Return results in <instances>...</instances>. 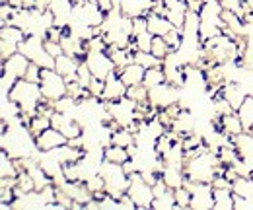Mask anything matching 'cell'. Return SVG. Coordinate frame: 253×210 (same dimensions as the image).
<instances>
[{
  "mask_svg": "<svg viewBox=\"0 0 253 210\" xmlns=\"http://www.w3.org/2000/svg\"><path fill=\"white\" fill-rule=\"evenodd\" d=\"M22 111V121L28 125L30 119L39 111V105L45 101L43 99V91H41V86L37 82H30L26 78H20L16 80L14 88L10 90V95H8Z\"/></svg>",
  "mask_w": 253,
  "mask_h": 210,
  "instance_id": "cell-1",
  "label": "cell"
},
{
  "mask_svg": "<svg viewBox=\"0 0 253 210\" xmlns=\"http://www.w3.org/2000/svg\"><path fill=\"white\" fill-rule=\"evenodd\" d=\"M201 24H199V35H201V43L222 35L226 31V24L222 20V6L218 0H211L205 2L203 10L199 12Z\"/></svg>",
  "mask_w": 253,
  "mask_h": 210,
  "instance_id": "cell-2",
  "label": "cell"
},
{
  "mask_svg": "<svg viewBox=\"0 0 253 210\" xmlns=\"http://www.w3.org/2000/svg\"><path fill=\"white\" fill-rule=\"evenodd\" d=\"M99 175L105 181V191L111 197L119 199V197H123L126 193L130 179H128V173L125 171L123 164H113V162L103 160L101 168H99Z\"/></svg>",
  "mask_w": 253,
  "mask_h": 210,
  "instance_id": "cell-3",
  "label": "cell"
},
{
  "mask_svg": "<svg viewBox=\"0 0 253 210\" xmlns=\"http://www.w3.org/2000/svg\"><path fill=\"white\" fill-rule=\"evenodd\" d=\"M20 53L26 55L32 62L39 64L41 68H55L57 59L53 55H49V51L45 47V37L43 35H28L20 43Z\"/></svg>",
  "mask_w": 253,
  "mask_h": 210,
  "instance_id": "cell-4",
  "label": "cell"
},
{
  "mask_svg": "<svg viewBox=\"0 0 253 210\" xmlns=\"http://www.w3.org/2000/svg\"><path fill=\"white\" fill-rule=\"evenodd\" d=\"M41 91H43V99L53 103L57 99H61L63 95H66V78H64L61 72H57L55 68H43L41 72Z\"/></svg>",
  "mask_w": 253,
  "mask_h": 210,
  "instance_id": "cell-5",
  "label": "cell"
},
{
  "mask_svg": "<svg viewBox=\"0 0 253 210\" xmlns=\"http://www.w3.org/2000/svg\"><path fill=\"white\" fill-rule=\"evenodd\" d=\"M128 189H126V195L134 201L136 209H152V203H154V191H152V185L146 183L140 171H134L128 175Z\"/></svg>",
  "mask_w": 253,
  "mask_h": 210,
  "instance_id": "cell-6",
  "label": "cell"
},
{
  "mask_svg": "<svg viewBox=\"0 0 253 210\" xmlns=\"http://www.w3.org/2000/svg\"><path fill=\"white\" fill-rule=\"evenodd\" d=\"M105 103H107V111L111 115V121H115L119 126H132L136 123L138 103L134 99H130L128 95L117 99V101H105Z\"/></svg>",
  "mask_w": 253,
  "mask_h": 210,
  "instance_id": "cell-7",
  "label": "cell"
},
{
  "mask_svg": "<svg viewBox=\"0 0 253 210\" xmlns=\"http://www.w3.org/2000/svg\"><path fill=\"white\" fill-rule=\"evenodd\" d=\"M185 187L191 191V209H214V187H212V183H195V181L187 179L185 181Z\"/></svg>",
  "mask_w": 253,
  "mask_h": 210,
  "instance_id": "cell-8",
  "label": "cell"
},
{
  "mask_svg": "<svg viewBox=\"0 0 253 210\" xmlns=\"http://www.w3.org/2000/svg\"><path fill=\"white\" fill-rule=\"evenodd\" d=\"M84 62L88 64V68L92 70L95 78H101V80H105L109 74L117 72V66L111 60L107 51H88L84 57Z\"/></svg>",
  "mask_w": 253,
  "mask_h": 210,
  "instance_id": "cell-9",
  "label": "cell"
},
{
  "mask_svg": "<svg viewBox=\"0 0 253 210\" xmlns=\"http://www.w3.org/2000/svg\"><path fill=\"white\" fill-rule=\"evenodd\" d=\"M181 99V88L173 86L169 82H164L156 88H150V105L156 109H166L169 105L179 103Z\"/></svg>",
  "mask_w": 253,
  "mask_h": 210,
  "instance_id": "cell-10",
  "label": "cell"
},
{
  "mask_svg": "<svg viewBox=\"0 0 253 210\" xmlns=\"http://www.w3.org/2000/svg\"><path fill=\"white\" fill-rule=\"evenodd\" d=\"M30 64H32V60L18 51L16 55H12L8 60H4V62H2V76H8L10 80H14V82H16V80H20V78H24V76H26V72H28Z\"/></svg>",
  "mask_w": 253,
  "mask_h": 210,
  "instance_id": "cell-11",
  "label": "cell"
},
{
  "mask_svg": "<svg viewBox=\"0 0 253 210\" xmlns=\"http://www.w3.org/2000/svg\"><path fill=\"white\" fill-rule=\"evenodd\" d=\"M49 12L55 18V26L68 30L72 14H74V0H51Z\"/></svg>",
  "mask_w": 253,
  "mask_h": 210,
  "instance_id": "cell-12",
  "label": "cell"
},
{
  "mask_svg": "<svg viewBox=\"0 0 253 210\" xmlns=\"http://www.w3.org/2000/svg\"><path fill=\"white\" fill-rule=\"evenodd\" d=\"M35 144L37 148L41 152H49V150H55L63 144H68V138L64 136L63 132L55 126H49L47 130H43L39 136H35Z\"/></svg>",
  "mask_w": 253,
  "mask_h": 210,
  "instance_id": "cell-13",
  "label": "cell"
},
{
  "mask_svg": "<svg viewBox=\"0 0 253 210\" xmlns=\"http://www.w3.org/2000/svg\"><path fill=\"white\" fill-rule=\"evenodd\" d=\"M126 86L125 82L121 80L119 72H113L105 78V88H103V93H101V99L103 101H117L121 97L126 95Z\"/></svg>",
  "mask_w": 253,
  "mask_h": 210,
  "instance_id": "cell-14",
  "label": "cell"
},
{
  "mask_svg": "<svg viewBox=\"0 0 253 210\" xmlns=\"http://www.w3.org/2000/svg\"><path fill=\"white\" fill-rule=\"evenodd\" d=\"M220 93L228 99V103L232 105V109H234V111H238V109L242 107V103L246 101V97H248V90H246V86H244V84H240V82H234V80L224 82Z\"/></svg>",
  "mask_w": 253,
  "mask_h": 210,
  "instance_id": "cell-15",
  "label": "cell"
},
{
  "mask_svg": "<svg viewBox=\"0 0 253 210\" xmlns=\"http://www.w3.org/2000/svg\"><path fill=\"white\" fill-rule=\"evenodd\" d=\"M166 2V18L179 30H183L185 18H187V2L185 0H164Z\"/></svg>",
  "mask_w": 253,
  "mask_h": 210,
  "instance_id": "cell-16",
  "label": "cell"
},
{
  "mask_svg": "<svg viewBox=\"0 0 253 210\" xmlns=\"http://www.w3.org/2000/svg\"><path fill=\"white\" fill-rule=\"evenodd\" d=\"M121 12L128 18H146L152 12L154 0H119Z\"/></svg>",
  "mask_w": 253,
  "mask_h": 210,
  "instance_id": "cell-17",
  "label": "cell"
},
{
  "mask_svg": "<svg viewBox=\"0 0 253 210\" xmlns=\"http://www.w3.org/2000/svg\"><path fill=\"white\" fill-rule=\"evenodd\" d=\"M84 59H78V57H70V55H61L57 57V62H55V70L61 72L66 82H72L76 80V72L80 68V62Z\"/></svg>",
  "mask_w": 253,
  "mask_h": 210,
  "instance_id": "cell-18",
  "label": "cell"
},
{
  "mask_svg": "<svg viewBox=\"0 0 253 210\" xmlns=\"http://www.w3.org/2000/svg\"><path fill=\"white\" fill-rule=\"evenodd\" d=\"M121 80L125 82L126 86H136V84H142L144 82V74H146V68L140 66L138 62H130L123 66L121 70H117Z\"/></svg>",
  "mask_w": 253,
  "mask_h": 210,
  "instance_id": "cell-19",
  "label": "cell"
},
{
  "mask_svg": "<svg viewBox=\"0 0 253 210\" xmlns=\"http://www.w3.org/2000/svg\"><path fill=\"white\" fill-rule=\"evenodd\" d=\"M218 126H220V130H224L230 138H234V136H238V134H242L246 130L244 128V123H242L240 115H238V111L228 113V115H222Z\"/></svg>",
  "mask_w": 253,
  "mask_h": 210,
  "instance_id": "cell-20",
  "label": "cell"
},
{
  "mask_svg": "<svg viewBox=\"0 0 253 210\" xmlns=\"http://www.w3.org/2000/svg\"><path fill=\"white\" fill-rule=\"evenodd\" d=\"M160 175H162L164 183H166L169 189H173V191L179 189V187H183L185 181H187L185 169H181V168H173V166H166L164 171H162Z\"/></svg>",
  "mask_w": 253,
  "mask_h": 210,
  "instance_id": "cell-21",
  "label": "cell"
},
{
  "mask_svg": "<svg viewBox=\"0 0 253 210\" xmlns=\"http://www.w3.org/2000/svg\"><path fill=\"white\" fill-rule=\"evenodd\" d=\"M146 22H148V31H150L152 35H160V37H164L171 28H175L166 16L156 14V12H150V14L146 16Z\"/></svg>",
  "mask_w": 253,
  "mask_h": 210,
  "instance_id": "cell-22",
  "label": "cell"
},
{
  "mask_svg": "<svg viewBox=\"0 0 253 210\" xmlns=\"http://www.w3.org/2000/svg\"><path fill=\"white\" fill-rule=\"evenodd\" d=\"M232 144L236 146V150H238V154H240V158H244V160L253 158V132L244 130L242 134H238V136L232 138Z\"/></svg>",
  "mask_w": 253,
  "mask_h": 210,
  "instance_id": "cell-23",
  "label": "cell"
},
{
  "mask_svg": "<svg viewBox=\"0 0 253 210\" xmlns=\"http://www.w3.org/2000/svg\"><path fill=\"white\" fill-rule=\"evenodd\" d=\"M232 191L236 197H242L246 201L253 203V177H246V175H238L232 181Z\"/></svg>",
  "mask_w": 253,
  "mask_h": 210,
  "instance_id": "cell-24",
  "label": "cell"
},
{
  "mask_svg": "<svg viewBox=\"0 0 253 210\" xmlns=\"http://www.w3.org/2000/svg\"><path fill=\"white\" fill-rule=\"evenodd\" d=\"M214 209L234 210V191H232V187L214 189Z\"/></svg>",
  "mask_w": 253,
  "mask_h": 210,
  "instance_id": "cell-25",
  "label": "cell"
},
{
  "mask_svg": "<svg viewBox=\"0 0 253 210\" xmlns=\"http://www.w3.org/2000/svg\"><path fill=\"white\" fill-rule=\"evenodd\" d=\"M168 82L166 80V70H164V64H158V66H152V68H146V74H144V86L150 90V88H156L160 84Z\"/></svg>",
  "mask_w": 253,
  "mask_h": 210,
  "instance_id": "cell-26",
  "label": "cell"
},
{
  "mask_svg": "<svg viewBox=\"0 0 253 210\" xmlns=\"http://www.w3.org/2000/svg\"><path fill=\"white\" fill-rule=\"evenodd\" d=\"M238 115H240V119L244 123V128L248 132H253V95L246 97V101L238 109Z\"/></svg>",
  "mask_w": 253,
  "mask_h": 210,
  "instance_id": "cell-27",
  "label": "cell"
},
{
  "mask_svg": "<svg viewBox=\"0 0 253 210\" xmlns=\"http://www.w3.org/2000/svg\"><path fill=\"white\" fill-rule=\"evenodd\" d=\"M126 95L130 99H134L138 105H150V90L144 84H136V86H128Z\"/></svg>",
  "mask_w": 253,
  "mask_h": 210,
  "instance_id": "cell-28",
  "label": "cell"
},
{
  "mask_svg": "<svg viewBox=\"0 0 253 210\" xmlns=\"http://www.w3.org/2000/svg\"><path fill=\"white\" fill-rule=\"evenodd\" d=\"M103 156H105L107 162H113V164H125V162L130 160L128 150L123 148V146H115V144L107 146V148L103 150Z\"/></svg>",
  "mask_w": 253,
  "mask_h": 210,
  "instance_id": "cell-29",
  "label": "cell"
},
{
  "mask_svg": "<svg viewBox=\"0 0 253 210\" xmlns=\"http://www.w3.org/2000/svg\"><path fill=\"white\" fill-rule=\"evenodd\" d=\"M152 209H158V210H173V209H177L173 189H169L168 193H164V195H160V197H154Z\"/></svg>",
  "mask_w": 253,
  "mask_h": 210,
  "instance_id": "cell-30",
  "label": "cell"
},
{
  "mask_svg": "<svg viewBox=\"0 0 253 210\" xmlns=\"http://www.w3.org/2000/svg\"><path fill=\"white\" fill-rule=\"evenodd\" d=\"M134 62H138L144 68H152V66L164 64V60L158 59L156 55H152L150 51H134Z\"/></svg>",
  "mask_w": 253,
  "mask_h": 210,
  "instance_id": "cell-31",
  "label": "cell"
},
{
  "mask_svg": "<svg viewBox=\"0 0 253 210\" xmlns=\"http://www.w3.org/2000/svg\"><path fill=\"white\" fill-rule=\"evenodd\" d=\"M150 53L152 55H156L158 59H166L169 53H171V49H169V45H168V41H166V37H160V35H154V39H152V49H150Z\"/></svg>",
  "mask_w": 253,
  "mask_h": 210,
  "instance_id": "cell-32",
  "label": "cell"
},
{
  "mask_svg": "<svg viewBox=\"0 0 253 210\" xmlns=\"http://www.w3.org/2000/svg\"><path fill=\"white\" fill-rule=\"evenodd\" d=\"M18 51H20V43H18V41L0 37V59H2V62L8 60L12 55H16Z\"/></svg>",
  "mask_w": 253,
  "mask_h": 210,
  "instance_id": "cell-33",
  "label": "cell"
},
{
  "mask_svg": "<svg viewBox=\"0 0 253 210\" xmlns=\"http://www.w3.org/2000/svg\"><path fill=\"white\" fill-rule=\"evenodd\" d=\"M164 37H166V41H168V45H169L171 51H179L181 49V45H183V30L171 28Z\"/></svg>",
  "mask_w": 253,
  "mask_h": 210,
  "instance_id": "cell-34",
  "label": "cell"
},
{
  "mask_svg": "<svg viewBox=\"0 0 253 210\" xmlns=\"http://www.w3.org/2000/svg\"><path fill=\"white\" fill-rule=\"evenodd\" d=\"M152 39H154V35L150 31H142V33L132 37V41L136 45V51H150L152 49Z\"/></svg>",
  "mask_w": 253,
  "mask_h": 210,
  "instance_id": "cell-35",
  "label": "cell"
},
{
  "mask_svg": "<svg viewBox=\"0 0 253 210\" xmlns=\"http://www.w3.org/2000/svg\"><path fill=\"white\" fill-rule=\"evenodd\" d=\"M76 80L80 82V86H84V88H90V84H92V80H94V74H92V70L88 68V64L82 60L80 62V68H78V72H76Z\"/></svg>",
  "mask_w": 253,
  "mask_h": 210,
  "instance_id": "cell-36",
  "label": "cell"
},
{
  "mask_svg": "<svg viewBox=\"0 0 253 210\" xmlns=\"http://www.w3.org/2000/svg\"><path fill=\"white\" fill-rule=\"evenodd\" d=\"M175 195V203H177V209H191V191L183 185L179 189L173 191Z\"/></svg>",
  "mask_w": 253,
  "mask_h": 210,
  "instance_id": "cell-37",
  "label": "cell"
},
{
  "mask_svg": "<svg viewBox=\"0 0 253 210\" xmlns=\"http://www.w3.org/2000/svg\"><path fill=\"white\" fill-rule=\"evenodd\" d=\"M220 6L224 10H230V12H236L240 14L242 18H246V12H244V0H218Z\"/></svg>",
  "mask_w": 253,
  "mask_h": 210,
  "instance_id": "cell-38",
  "label": "cell"
},
{
  "mask_svg": "<svg viewBox=\"0 0 253 210\" xmlns=\"http://www.w3.org/2000/svg\"><path fill=\"white\" fill-rule=\"evenodd\" d=\"M99 201V210H105V209H119L121 210V207H119V199H115V197H111L109 193L107 195H103L101 199H97Z\"/></svg>",
  "mask_w": 253,
  "mask_h": 210,
  "instance_id": "cell-39",
  "label": "cell"
},
{
  "mask_svg": "<svg viewBox=\"0 0 253 210\" xmlns=\"http://www.w3.org/2000/svg\"><path fill=\"white\" fill-rule=\"evenodd\" d=\"M41 72H43V68H41L39 64L32 62L24 78H26V80H30V82H37V84H39V82H41Z\"/></svg>",
  "mask_w": 253,
  "mask_h": 210,
  "instance_id": "cell-40",
  "label": "cell"
},
{
  "mask_svg": "<svg viewBox=\"0 0 253 210\" xmlns=\"http://www.w3.org/2000/svg\"><path fill=\"white\" fill-rule=\"evenodd\" d=\"M45 47H47L49 55H53L55 59H57V57H61V55H64L63 45H61L59 41H51V39H47V37H45Z\"/></svg>",
  "mask_w": 253,
  "mask_h": 210,
  "instance_id": "cell-41",
  "label": "cell"
},
{
  "mask_svg": "<svg viewBox=\"0 0 253 210\" xmlns=\"http://www.w3.org/2000/svg\"><path fill=\"white\" fill-rule=\"evenodd\" d=\"M103 88H105V80H101V78H95L92 80V84H90V93L94 95V97H99L101 99V93H103Z\"/></svg>",
  "mask_w": 253,
  "mask_h": 210,
  "instance_id": "cell-42",
  "label": "cell"
},
{
  "mask_svg": "<svg viewBox=\"0 0 253 210\" xmlns=\"http://www.w3.org/2000/svg\"><path fill=\"white\" fill-rule=\"evenodd\" d=\"M97 2H99V6H101L105 12L113 10V0H97Z\"/></svg>",
  "mask_w": 253,
  "mask_h": 210,
  "instance_id": "cell-43",
  "label": "cell"
},
{
  "mask_svg": "<svg viewBox=\"0 0 253 210\" xmlns=\"http://www.w3.org/2000/svg\"><path fill=\"white\" fill-rule=\"evenodd\" d=\"M74 2H76V0H74Z\"/></svg>",
  "mask_w": 253,
  "mask_h": 210,
  "instance_id": "cell-44",
  "label": "cell"
}]
</instances>
